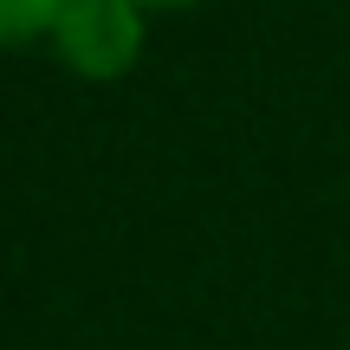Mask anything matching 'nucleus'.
Here are the masks:
<instances>
[{
  "instance_id": "2",
  "label": "nucleus",
  "mask_w": 350,
  "mask_h": 350,
  "mask_svg": "<svg viewBox=\"0 0 350 350\" xmlns=\"http://www.w3.org/2000/svg\"><path fill=\"white\" fill-rule=\"evenodd\" d=\"M65 0H0V46H26V39H52Z\"/></svg>"
},
{
  "instance_id": "3",
  "label": "nucleus",
  "mask_w": 350,
  "mask_h": 350,
  "mask_svg": "<svg viewBox=\"0 0 350 350\" xmlns=\"http://www.w3.org/2000/svg\"><path fill=\"white\" fill-rule=\"evenodd\" d=\"M143 7H188V0H143Z\"/></svg>"
},
{
  "instance_id": "1",
  "label": "nucleus",
  "mask_w": 350,
  "mask_h": 350,
  "mask_svg": "<svg viewBox=\"0 0 350 350\" xmlns=\"http://www.w3.org/2000/svg\"><path fill=\"white\" fill-rule=\"evenodd\" d=\"M143 0H65L59 26H52V52L65 59V72L91 78V85H111L130 65L143 59Z\"/></svg>"
}]
</instances>
